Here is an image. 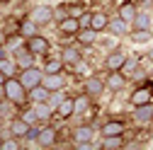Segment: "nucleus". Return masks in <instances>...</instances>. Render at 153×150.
Returning a JSON list of instances; mask_svg holds the SVG:
<instances>
[{
    "instance_id": "2f4dec72",
    "label": "nucleus",
    "mask_w": 153,
    "mask_h": 150,
    "mask_svg": "<svg viewBox=\"0 0 153 150\" xmlns=\"http://www.w3.org/2000/svg\"><path fill=\"white\" fill-rule=\"evenodd\" d=\"M136 68H139V58H126V61H124V65H122V73L129 78L131 73H136Z\"/></svg>"
},
{
    "instance_id": "79ce46f5",
    "label": "nucleus",
    "mask_w": 153,
    "mask_h": 150,
    "mask_svg": "<svg viewBox=\"0 0 153 150\" xmlns=\"http://www.w3.org/2000/svg\"><path fill=\"white\" fill-rule=\"evenodd\" d=\"M0 3H10V0H0Z\"/></svg>"
},
{
    "instance_id": "e433bc0d",
    "label": "nucleus",
    "mask_w": 153,
    "mask_h": 150,
    "mask_svg": "<svg viewBox=\"0 0 153 150\" xmlns=\"http://www.w3.org/2000/svg\"><path fill=\"white\" fill-rule=\"evenodd\" d=\"M25 138H29V140H36V138H39V128H29Z\"/></svg>"
},
{
    "instance_id": "f3484780",
    "label": "nucleus",
    "mask_w": 153,
    "mask_h": 150,
    "mask_svg": "<svg viewBox=\"0 0 153 150\" xmlns=\"http://www.w3.org/2000/svg\"><path fill=\"white\" fill-rule=\"evenodd\" d=\"M56 114L63 116V119L73 116V114H75V99H73V97H63V99H61V104L56 107Z\"/></svg>"
},
{
    "instance_id": "aec40b11",
    "label": "nucleus",
    "mask_w": 153,
    "mask_h": 150,
    "mask_svg": "<svg viewBox=\"0 0 153 150\" xmlns=\"http://www.w3.org/2000/svg\"><path fill=\"white\" fill-rule=\"evenodd\" d=\"M34 111H36V116H39V121H49L51 114H53V107L49 102H34Z\"/></svg>"
},
{
    "instance_id": "39448f33",
    "label": "nucleus",
    "mask_w": 153,
    "mask_h": 150,
    "mask_svg": "<svg viewBox=\"0 0 153 150\" xmlns=\"http://www.w3.org/2000/svg\"><path fill=\"white\" fill-rule=\"evenodd\" d=\"M12 56H15V63L20 68H32V63H34V53L27 49V44L25 46H17L12 51Z\"/></svg>"
},
{
    "instance_id": "f03ea898",
    "label": "nucleus",
    "mask_w": 153,
    "mask_h": 150,
    "mask_svg": "<svg viewBox=\"0 0 153 150\" xmlns=\"http://www.w3.org/2000/svg\"><path fill=\"white\" fill-rule=\"evenodd\" d=\"M17 78H20V82H22V85L27 87V92H29V90H34L36 85H42L44 73H42L39 68H34V65H32V68H22V73L17 75Z\"/></svg>"
},
{
    "instance_id": "4c0bfd02",
    "label": "nucleus",
    "mask_w": 153,
    "mask_h": 150,
    "mask_svg": "<svg viewBox=\"0 0 153 150\" xmlns=\"http://www.w3.org/2000/svg\"><path fill=\"white\" fill-rule=\"evenodd\" d=\"M5 44H7V34L0 29V46H5Z\"/></svg>"
},
{
    "instance_id": "f704fd0d",
    "label": "nucleus",
    "mask_w": 153,
    "mask_h": 150,
    "mask_svg": "<svg viewBox=\"0 0 153 150\" xmlns=\"http://www.w3.org/2000/svg\"><path fill=\"white\" fill-rule=\"evenodd\" d=\"M61 99H63V97H61V90H59V92H51V97H49V104L56 109V107L61 104Z\"/></svg>"
},
{
    "instance_id": "f257e3e1",
    "label": "nucleus",
    "mask_w": 153,
    "mask_h": 150,
    "mask_svg": "<svg viewBox=\"0 0 153 150\" xmlns=\"http://www.w3.org/2000/svg\"><path fill=\"white\" fill-rule=\"evenodd\" d=\"M5 95H7V99L12 102V104H17V107H22L25 102H27V87L20 82V78H7L5 80Z\"/></svg>"
},
{
    "instance_id": "1a4fd4ad",
    "label": "nucleus",
    "mask_w": 153,
    "mask_h": 150,
    "mask_svg": "<svg viewBox=\"0 0 153 150\" xmlns=\"http://www.w3.org/2000/svg\"><path fill=\"white\" fill-rule=\"evenodd\" d=\"M59 32H61V34H66V36H73V34H78V32H80L78 17H71V15H66L63 20L59 22Z\"/></svg>"
},
{
    "instance_id": "b1692460",
    "label": "nucleus",
    "mask_w": 153,
    "mask_h": 150,
    "mask_svg": "<svg viewBox=\"0 0 153 150\" xmlns=\"http://www.w3.org/2000/svg\"><path fill=\"white\" fill-rule=\"evenodd\" d=\"M136 5H134V3H124L122 7H119V17H122V20H126L129 24L134 22V17H136Z\"/></svg>"
},
{
    "instance_id": "9d476101",
    "label": "nucleus",
    "mask_w": 153,
    "mask_h": 150,
    "mask_svg": "<svg viewBox=\"0 0 153 150\" xmlns=\"http://www.w3.org/2000/svg\"><path fill=\"white\" fill-rule=\"evenodd\" d=\"M85 95H90V97H97V95H102V92H105V80H100V78H95V75H92V78H88L85 80Z\"/></svg>"
},
{
    "instance_id": "393cba45",
    "label": "nucleus",
    "mask_w": 153,
    "mask_h": 150,
    "mask_svg": "<svg viewBox=\"0 0 153 150\" xmlns=\"http://www.w3.org/2000/svg\"><path fill=\"white\" fill-rule=\"evenodd\" d=\"M102 148L105 150H119V148H124V140H122V136H105Z\"/></svg>"
},
{
    "instance_id": "9b49d317",
    "label": "nucleus",
    "mask_w": 153,
    "mask_h": 150,
    "mask_svg": "<svg viewBox=\"0 0 153 150\" xmlns=\"http://www.w3.org/2000/svg\"><path fill=\"white\" fill-rule=\"evenodd\" d=\"M29 128H32V124H27L22 116H17V119H12V121H10V133H12L15 138H25Z\"/></svg>"
},
{
    "instance_id": "7c9ffc66",
    "label": "nucleus",
    "mask_w": 153,
    "mask_h": 150,
    "mask_svg": "<svg viewBox=\"0 0 153 150\" xmlns=\"http://www.w3.org/2000/svg\"><path fill=\"white\" fill-rule=\"evenodd\" d=\"M88 107H90V95H80V97H75V114H83Z\"/></svg>"
},
{
    "instance_id": "0eeeda50",
    "label": "nucleus",
    "mask_w": 153,
    "mask_h": 150,
    "mask_svg": "<svg viewBox=\"0 0 153 150\" xmlns=\"http://www.w3.org/2000/svg\"><path fill=\"white\" fill-rule=\"evenodd\" d=\"M32 20L36 22V24H49L51 20H53V10L49 7V5H36L34 10H32Z\"/></svg>"
},
{
    "instance_id": "ddd939ff",
    "label": "nucleus",
    "mask_w": 153,
    "mask_h": 150,
    "mask_svg": "<svg viewBox=\"0 0 153 150\" xmlns=\"http://www.w3.org/2000/svg\"><path fill=\"white\" fill-rule=\"evenodd\" d=\"M124 61H126V56H124L122 51H112L107 58H105V68H107V70H122Z\"/></svg>"
},
{
    "instance_id": "ea45409f",
    "label": "nucleus",
    "mask_w": 153,
    "mask_h": 150,
    "mask_svg": "<svg viewBox=\"0 0 153 150\" xmlns=\"http://www.w3.org/2000/svg\"><path fill=\"white\" fill-rule=\"evenodd\" d=\"M5 80H7V78H5V73L0 70V85H5Z\"/></svg>"
},
{
    "instance_id": "37998d69",
    "label": "nucleus",
    "mask_w": 153,
    "mask_h": 150,
    "mask_svg": "<svg viewBox=\"0 0 153 150\" xmlns=\"http://www.w3.org/2000/svg\"><path fill=\"white\" fill-rule=\"evenodd\" d=\"M0 148H3V138H0Z\"/></svg>"
},
{
    "instance_id": "5701e85b",
    "label": "nucleus",
    "mask_w": 153,
    "mask_h": 150,
    "mask_svg": "<svg viewBox=\"0 0 153 150\" xmlns=\"http://www.w3.org/2000/svg\"><path fill=\"white\" fill-rule=\"evenodd\" d=\"M36 27H39V24H36V22L32 20V17H29V20L20 22V29H17V32H20V34L25 36V39H29V36H34V34H36Z\"/></svg>"
},
{
    "instance_id": "423d86ee",
    "label": "nucleus",
    "mask_w": 153,
    "mask_h": 150,
    "mask_svg": "<svg viewBox=\"0 0 153 150\" xmlns=\"http://www.w3.org/2000/svg\"><path fill=\"white\" fill-rule=\"evenodd\" d=\"M42 85H44L49 92H59V90H63L66 80H63V75H61V73H44Z\"/></svg>"
},
{
    "instance_id": "6e6552de",
    "label": "nucleus",
    "mask_w": 153,
    "mask_h": 150,
    "mask_svg": "<svg viewBox=\"0 0 153 150\" xmlns=\"http://www.w3.org/2000/svg\"><path fill=\"white\" fill-rule=\"evenodd\" d=\"M105 85H107V90H112V92H119V90L126 85V75H124L122 70H109Z\"/></svg>"
},
{
    "instance_id": "7ed1b4c3",
    "label": "nucleus",
    "mask_w": 153,
    "mask_h": 150,
    "mask_svg": "<svg viewBox=\"0 0 153 150\" xmlns=\"http://www.w3.org/2000/svg\"><path fill=\"white\" fill-rule=\"evenodd\" d=\"M134 121L146 126L153 121V102H146V104H139V107H134Z\"/></svg>"
},
{
    "instance_id": "c756f323",
    "label": "nucleus",
    "mask_w": 153,
    "mask_h": 150,
    "mask_svg": "<svg viewBox=\"0 0 153 150\" xmlns=\"http://www.w3.org/2000/svg\"><path fill=\"white\" fill-rule=\"evenodd\" d=\"M131 39L136 41V44H148L151 41V32L148 29H134L131 32Z\"/></svg>"
},
{
    "instance_id": "4468645a",
    "label": "nucleus",
    "mask_w": 153,
    "mask_h": 150,
    "mask_svg": "<svg viewBox=\"0 0 153 150\" xmlns=\"http://www.w3.org/2000/svg\"><path fill=\"white\" fill-rule=\"evenodd\" d=\"M107 29H109L114 36H124V34H129V22H126V20H122V17L117 15L114 20H109Z\"/></svg>"
},
{
    "instance_id": "473e14b6",
    "label": "nucleus",
    "mask_w": 153,
    "mask_h": 150,
    "mask_svg": "<svg viewBox=\"0 0 153 150\" xmlns=\"http://www.w3.org/2000/svg\"><path fill=\"white\" fill-rule=\"evenodd\" d=\"M90 22H92V12H83V15L78 17V24H80V29H88V27H90Z\"/></svg>"
},
{
    "instance_id": "cd10ccee",
    "label": "nucleus",
    "mask_w": 153,
    "mask_h": 150,
    "mask_svg": "<svg viewBox=\"0 0 153 150\" xmlns=\"http://www.w3.org/2000/svg\"><path fill=\"white\" fill-rule=\"evenodd\" d=\"M17 68H20V65H17L15 61H7V58L0 61V70L5 73V78H15V70H17Z\"/></svg>"
},
{
    "instance_id": "bb28decb",
    "label": "nucleus",
    "mask_w": 153,
    "mask_h": 150,
    "mask_svg": "<svg viewBox=\"0 0 153 150\" xmlns=\"http://www.w3.org/2000/svg\"><path fill=\"white\" fill-rule=\"evenodd\" d=\"M95 39H97V32H95V29H90V27L78 32V41H80V44H85V46L95 44Z\"/></svg>"
},
{
    "instance_id": "dca6fc26",
    "label": "nucleus",
    "mask_w": 153,
    "mask_h": 150,
    "mask_svg": "<svg viewBox=\"0 0 153 150\" xmlns=\"http://www.w3.org/2000/svg\"><path fill=\"white\" fill-rule=\"evenodd\" d=\"M122 133H124V121L109 119L107 124H102V136H122Z\"/></svg>"
},
{
    "instance_id": "c9c22d12",
    "label": "nucleus",
    "mask_w": 153,
    "mask_h": 150,
    "mask_svg": "<svg viewBox=\"0 0 153 150\" xmlns=\"http://www.w3.org/2000/svg\"><path fill=\"white\" fill-rule=\"evenodd\" d=\"M17 148H20L17 140H3V148H0V150H17Z\"/></svg>"
},
{
    "instance_id": "a19ab883",
    "label": "nucleus",
    "mask_w": 153,
    "mask_h": 150,
    "mask_svg": "<svg viewBox=\"0 0 153 150\" xmlns=\"http://www.w3.org/2000/svg\"><path fill=\"white\" fill-rule=\"evenodd\" d=\"M5 58V46H0V61Z\"/></svg>"
},
{
    "instance_id": "a211bd4d",
    "label": "nucleus",
    "mask_w": 153,
    "mask_h": 150,
    "mask_svg": "<svg viewBox=\"0 0 153 150\" xmlns=\"http://www.w3.org/2000/svg\"><path fill=\"white\" fill-rule=\"evenodd\" d=\"M61 61H63L66 65H78V63H80V51H78V49H73V46L63 49V53H61Z\"/></svg>"
},
{
    "instance_id": "6ab92c4d",
    "label": "nucleus",
    "mask_w": 153,
    "mask_h": 150,
    "mask_svg": "<svg viewBox=\"0 0 153 150\" xmlns=\"http://www.w3.org/2000/svg\"><path fill=\"white\" fill-rule=\"evenodd\" d=\"M73 140H75V145L78 143H90L92 140V128L90 126H78L73 131Z\"/></svg>"
},
{
    "instance_id": "20e7f679",
    "label": "nucleus",
    "mask_w": 153,
    "mask_h": 150,
    "mask_svg": "<svg viewBox=\"0 0 153 150\" xmlns=\"http://www.w3.org/2000/svg\"><path fill=\"white\" fill-rule=\"evenodd\" d=\"M25 44H27V49H29L34 56H44V53H49V39H44V36H39V34L29 36Z\"/></svg>"
},
{
    "instance_id": "4be33fe9",
    "label": "nucleus",
    "mask_w": 153,
    "mask_h": 150,
    "mask_svg": "<svg viewBox=\"0 0 153 150\" xmlns=\"http://www.w3.org/2000/svg\"><path fill=\"white\" fill-rule=\"evenodd\" d=\"M107 24H109V17L105 15V12H95L92 15V22H90V29H95V32H102V29H107Z\"/></svg>"
},
{
    "instance_id": "2eb2a0df",
    "label": "nucleus",
    "mask_w": 153,
    "mask_h": 150,
    "mask_svg": "<svg viewBox=\"0 0 153 150\" xmlns=\"http://www.w3.org/2000/svg\"><path fill=\"white\" fill-rule=\"evenodd\" d=\"M151 97H153V90H151V87H139V90L131 92V104H134V107L146 104V102H151Z\"/></svg>"
},
{
    "instance_id": "72a5a7b5",
    "label": "nucleus",
    "mask_w": 153,
    "mask_h": 150,
    "mask_svg": "<svg viewBox=\"0 0 153 150\" xmlns=\"http://www.w3.org/2000/svg\"><path fill=\"white\" fill-rule=\"evenodd\" d=\"M22 119H25L27 124H32V126H34L36 121H39V116H36V111H34V109H27L25 114H22Z\"/></svg>"
},
{
    "instance_id": "c85d7f7f",
    "label": "nucleus",
    "mask_w": 153,
    "mask_h": 150,
    "mask_svg": "<svg viewBox=\"0 0 153 150\" xmlns=\"http://www.w3.org/2000/svg\"><path fill=\"white\" fill-rule=\"evenodd\" d=\"M63 65H66V63H63L61 58H49L46 65H44V73H61Z\"/></svg>"
},
{
    "instance_id": "a878e982",
    "label": "nucleus",
    "mask_w": 153,
    "mask_h": 150,
    "mask_svg": "<svg viewBox=\"0 0 153 150\" xmlns=\"http://www.w3.org/2000/svg\"><path fill=\"white\" fill-rule=\"evenodd\" d=\"M131 27H134V29H148V27H151V17H148V12H136Z\"/></svg>"
},
{
    "instance_id": "58836bf2",
    "label": "nucleus",
    "mask_w": 153,
    "mask_h": 150,
    "mask_svg": "<svg viewBox=\"0 0 153 150\" xmlns=\"http://www.w3.org/2000/svg\"><path fill=\"white\" fill-rule=\"evenodd\" d=\"M7 99V95H5V85H0V104H3Z\"/></svg>"
},
{
    "instance_id": "412c9836",
    "label": "nucleus",
    "mask_w": 153,
    "mask_h": 150,
    "mask_svg": "<svg viewBox=\"0 0 153 150\" xmlns=\"http://www.w3.org/2000/svg\"><path fill=\"white\" fill-rule=\"evenodd\" d=\"M27 95H29V99H32V102H49L51 92H49L44 85H36L34 90H29V92H27Z\"/></svg>"
},
{
    "instance_id": "f8f14e48",
    "label": "nucleus",
    "mask_w": 153,
    "mask_h": 150,
    "mask_svg": "<svg viewBox=\"0 0 153 150\" xmlns=\"http://www.w3.org/2000/svg\"><path fill=\"white\" fill-rule=\"evenodd\" d=\"M56 128H51V126H44V128H39V138H36V143H39L42 148H49V145H53L56 143Z\"/></svg>"
}]
</instances>
